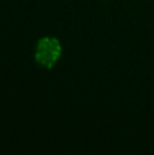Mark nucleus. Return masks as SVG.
<instances>
[{"mask_svg":"<svg viewBox=\"0 0 154 155\" xmlns=\"http://www.w3.org/2000/svg\"><path fill=\"white\" fill-rule=\"evenodd\" d=\"M63 53L62 44L55 37H42L37 41L34 48V60L40 67L51 70L59 63Z\"/></svg>","mask_w":154,"mask_h":155,"instance_id":"1","label":"nucleus"}]
</instances>
